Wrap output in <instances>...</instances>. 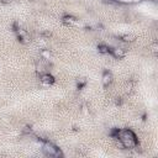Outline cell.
Returning <instances> with one entry per match:
<instances>
[{
	"label": "cell",
	"instance_id": "obj_1",
	"mask_svg": "<svg viewBox=\"0 0 158 158\" xmlns=\"http://www.w3.org/2000/svg\"><path fill=\"white\" fill-rule=\"evenodd\" d=\"M58 147L54 146L52 142L49 141H44L43 144H42V152L47 156V157H56L57 152H58Z\"/></svg>",
	"mask_w": 158,
	"mask_h": 158
},
{
	"label": "cell",
	"instance_id": "obj_2",
	"mask_svg": "<svg viewBox=\"0 0 158 158\" xmlns=\"http://www.w3.org/2000/svg\"><path fill=\"white\" fill-rule=\"evenodd\" d=\"M110 54L116 59H122L126 56V51L122 47H114V48H110Z\"/></svg>",
	"mask_w": 158,
	"mask_h": 158
},
{
	"label": "cell",
	"instance_id": "obj_3",
	"mask_svg": "<svg viewBox=\"0 0 158 158\" xmlns=\"http://www.w3.org/2000/svg\"><path fill=\"white\" fill-rule=\"evenodd\" d=\"M40 80H41L43 84H46V85H52V84L56 81L54 77H53L52 74H49V73H41V74H40Z\"/></svg>",
	"mask_w": 158,
	"mask_h": 158
},
{
	"label": "cell",
	"instance_id": "obj_4",
	"mask_svg": "<svg viewBox=\"0 0 158 158\" xmlns=\"http://www.w3.org/2000/svg\"><path fill=\"white\" fill-rule=\"evenodd\" d=\"M15 32H16V35H17V40H19L21 43H26V42L28 41V32H27L26 30L19 27Z\"/></svg>",
	"mask_w": 158,
	"mask_h": 158
},
{
	"label": "cell",
	"instance_id": "obj_5",
	"mask_svg": "<svg viewBox=\"0 0 158 158\" xmlns=\"http://www.w3.org/2000/svg\"><path fill=\"white\" fill-rule=\"evenodd\" d=\"M112 80H114L112 74H111L109 70H105V72L102 73V75H101V81H102V84H104L105 86H109V85L112 84Z\"/></svg>",
	"mask_w": 158,
	"mask_h": 158
},
{
	"label": "cell",
	"instance_id": "obj_6",
	"mask_svg": "<svg viewBox=\"0 0 158 158\" xmlns=\"http://www.w3.org/2000/svg\"><path fill=\"white\" fill-rule=\"evenodd\" d=\"M62 22H63L64 25L73 26V25L77 23V19H75L74 16H72V15H64V16L62 17Z\"/></svg>",
	"mask_w": 158,
	"mask_h": 158
},
{
	"label": "cell",
	"instance_id": "obj_7",
	"mask_svg": "<svg viewBox=\"0 0 158 158\" xmlns=\"http://www.w3.org/2000/svg\"><path fill=\"white\" fill-rule=\"evenodd\" d=\"M98 51H99V53H101V54H109V53H110V47H109L106 43H100V44L98 46Z\"/></svg>",
	"mask_w": 158,
	"mask_h": 158
},
{
	"label": "cell",
	"instance_id": "obj_8",
	"mask_svg": "<svg viewBox=\"0 0 158 158\" xmlns=\"http://www.w3.org/2000/svg\"><path fill=\"white\" fill-rule=\"evenodd\" d=\"M41 57L44 59V60H49L51 58H52V52L49 51V49H42L41 51Z\"/></svg>",
	"mask_w": 158,
	"mask_h": 158
},
{
	"label": "cell",
	"instance_id": "obj_9",
	"mask_svg": "<svg viewBox=\"0 0 158 158\" xmlns=\"http://www.w3.org/2000/svg\"><path fill=\"white\" fill-rule=\"evenodd\" d=\"M136 40V37L133 36V35H128V33H126V35H122L121 36V41H123V42H133Z\"/></svg>",
	"mask_w": 158,
	"mask_h": 158
},
{
	"label": "cell",
	"instance_id": "obj_10",
	"mask_svg": "<svg viewBox=\"0 0 158 158\" xmlns=\"http://www.w3.org/2000/svg\"><path fill=\"white\" fill-rule=\"evenodd\" d=\"M141 0H116V2L118 4H136V2H139Z\"/></svg>",
	"mask_w": 158,
	"mask_h": 158
},
{
	"label": "cell",
	"instance_id": "obj_11",
	"mask_svg": "<svg viewBox=\"0 0 158 158\" xmlns=\"http://www.w3.org/2000/svg\"><path fill=\"white\" fill-rule=\"evenodd\" d=\"M151 51H152V53H154V54H157L158 53V43H157V41H154L152 44H151Z\"/></svg>",
	"mask_w": 158,
	"mask_h": 158
},
{
	"label": "cell",
	"instance_id": "obj_12",
	"mask_svg": "<svg viewBox=\"0 0 158 158\" xmlns=\"http://www.w3.org/2000/svg\"><path fill=\"white\" fill-rule=\"evenodd\" d=\"M126 90H127V93H131V91L133 90V81H132V80H130V81L126 84Z\"/></svg>",
	"mask_w": 158,
	"mask_h": 158
},
{
	"label": "cell",
	"instance_id": "obj_13",
	"mask_svg": "<svg viewBox=\"0 0 158 158\" xmlns=\"http://www.w3.org/2000/svg\"><path fill=\"white\" fill-rule=\"evenodd\" d=\"M85 84H86V81H85L84 79H80V80H78V85H77V86H78V89H81Z\"/></svg>",
	"mask_w": 158,
	"mask_h": 158
},
{
	"label": "cell",
	"instance_id": "obj_14",
	"mask_svg": "<svg viewBox=\"0 0 158 158\" xmlns=\"http://www.w3.org/2000/svg\"><path fill=\"white\" fill-rule=\"evenodd\" d=\"M22 132H23V133H31V132H32V128H31L30 126H25L23 130H22Z\"/></svg>",
	"mask_w": 158,
	"mask_h": 158
},
{
	"label": "cell",
	"instance_id": "obj_15",
	"mask_svg": "<svg viewBox=\"0 0 158 158\" xmlns=\"http://www.w3.org/2000/svg\"><path fill=\"white\" fill-rule=\"evenodd\" d=\"M106 4H115L116 2V0H104Z\"/></svg>",
	"mask_w": 158,
	"mask_h": 158
},
{
	"label": "cell",
	"instance_id": "obj_16",
	"mask_svg": "<svg viewBox=\"0 0 158 158\" xmlns=\"http://www.w3.org/2000/svg\"><path fill=\"white\" fill-rule=\"evenodd\" d=\"M2 4H10V2H12L14 0H0Z\"/></svg>",
	"mask_w": 158,
	"mask_h": 158
},
{
	"label": "cell",
	"instance_id": "obj_17",
	"mask_svg": "<svg viewBox=\"0 0 158 158\" xmlns=\"http://www.w3.org/2000/svg\"><path fill=\"white\" fill-rule=\"evenodd\" d=\"M148 1H154V0H148Z\"/></svg>",
	"mask_w": 158,
	"mask_h": 158
}]
</instances>
